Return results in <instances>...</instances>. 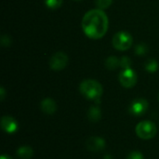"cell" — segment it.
<instances>
[{
    "mask_svg": "<svg viewBox=\"0 0 159 159\" xmlns=\"http://www.w3.org/2000/svg\"><path fill=\"white\" fill-rule=\"evenodd\" d=\"M118 80L120 84L122 85V87L126 89H131L136 85L138 76H137L136 72L132 70L131 68L123 69V71H121L119 74Z\"/></svg>",
    "mask_w": 159,
    "mask_h": 159,
    "instance_id": "obj_5",
    "label": "cell"
},
{
    "mask_svg": "<svg viewBox=\"0 0 159 159\" xmlns=\"http://www.w3.org/2000/svg\"><path fill=\"white\" fill-rule=\"evenodd\" d=\"M1 128L2 129L8 134L15 133L19 129V124L17 120L11 116H4L1 118Z\"/></svg>",
    "mask_w": 159,
    "mask_h": 159,
    "instance_id": "obj_8",
    "label": "cell"
},
{
    "mask_svg": "<svg viewBox=\"0 0 159 159\" xmlns=\"http://www.w3.org/2000/svg\"><path fill=\"white\" fill-rule=\"evenodd\" d=\"M45 5L49 9H58L62 5V0H45Z\"/></svg>",
    "mask_w": 159,
    "mask_h": 159,
    "instance_id": "obj_16",
    "label": "cell"
},
{
    "mask_svg": "<svg viewBox=\"0 0 159 159\" xmlns=\"http://www.w3.org/2000/svg\"><path fill=\"white\" fill-rule=\"evenodd\" d=\"M133 38L132 35L126 32V31H119L117 32L112 39L113 47L120 51H125L129 49L132 47Z\"/></svg>",
    "mask_w": 159,
    "mask_h": 159,
    "instance_id": "obj_3",
    "label": "cell"
},
{
    "mask_svg": "<svg viewBox=\"0 0 159 159\" xmlns=\"http://www.w3.org/2000/svg\"><path fill=\"white\" fill-rule=\"evenodd\" d=\"M103 159H113L112 158V157H110V156H105Z\"/></svg>",
    "mask_w": 159,
    "mask_h": 159,
    "instance_id": "obj_23",
    "label": "cell"
},
{
    "mask_svg": "<svg viewBox=\"0 0 159 159\" xmlns=\"http://www.w3.org/2000/svg\"><path fill=\"white\" fill-rule=\"evenodd\" d=\"M132 61L129 57L128 56H122L120 58V67L123 69H129L131 67Z\"/></svg>",
    "mask_w": 159,
    "mask_h": 159,
    "instance_id": "obj_17",
    "label": "cell"
},
{
    "mask_svg": "<svg viewBox=\"0 0 159 159\" xmlns=\"http://www.w3.org/2000/svg\"><path fill=\"white\" fill-rule=\"evenodd\" d=\"M104 64L108 70H116L117 67H120V59L116 56H109L105 60Z\"/></svg>",
    "mask_w": 159,
    "mask_h": 159,
    "instance_id": "obj_13",
    "label": "cell"
},
{
    "mask_svg": "<svg viewBox=\"0 0 159 159\" xmlns=\"http://www.w3.org/2000/svg\"><path fill=\"white\" fill-rule=\"evenodd\" d=\"M80 93L88 100L97 101L100 102V99L103 93L102 86L100 82L94 79H85L79 85Z\"/></svg>",
    "mask_w": 159,
    "mask_h": 159,
    "instance_id": "obj_2",
    "label": "cell"
},
{
    "mask_svg": "<svg viewBox=\"0 0 159 159\" xmlns=\"http://www.w3.org/2000/svg\"><path fill=\"white\" fill-rule=\"evenodd\" d=\"M135 131L139 138L143 140H150L157 135V129L154 122L149 120H144L138 123Z\"/></svg>",
    "mask_w": 159,
    "mask_h": 159,
    "instance_id": "obj_4",
    "label": "cell"
},
{
    "mask_svg": "<svg viewBox=\"0 0 159 159\" xmlns=\"http://www.w3.org/2000/svg\"><path fill=\"white\" fill-rule=\"evenodd\" d=\"M105 141L102 137H90L86 142V146L90 152H101L105 148Z\"/></svg>",
    "mask_w": 159,
    "mask_h": 159,
    "instance_id": "obj_9",
    "label": "cell"
},
{
    "mask_svg": "<svg viewBox=\"0 0 159 159\" xmlns=\"http://www.w3.org/2000/svg\"><path fill=\"white\" fill-rule=\"evenodd\" d=\"M148 107H149V103L145 99L138 98V99H135L130 103L129 113L135 116H140L146 113V111L148 110Z\"/></svg>",
    "mask_w": 159,
    "mask_h": 159,
    "instance_id": "obj_7",
    "label": "cell"
},
{
    "mask_svg": "<svg viewBox=\"0 0 159 159\" xmlns=\"http://www.w3.org/2000/svg\"><path fill=\"white\" fill-rule=\"evenodd\" d=\"M0 42H1L2 47L7 48V47H9V46L11 45L12 40H11V37H10L9 35H7V34H3V35L1 36Z\"/></svg>",
    "mask_w": 159,
    "mask_h": 159,
    "instance_id": "obj_19",
    "label": "cell"
},
{
    "mask_svg": "<svg viewBox=\"0 0 159 159\" xmlns=\"http://www.w3.org/2000/svg\"><path fill=\"white\" fill-rule=\"evenodd\" d=\"M16 154H17V157L20 159H31L34 155V151H33L32 147H30L28 145H23V146H20L17 150Z\"/></svg>",
    "mask_w": 159,
    "mask_h": 159,
    "instance_id": "obj_12",
    "label": "cell"
},
{
    "mask_svg": "<svg viewBox=\"0 0 159 159\" xmlns=\"http://www.w3.org/2000/svg\"><path fill=\"white\" fill-rule=\"evenodd\" d=\"M95 3H96V6L98 7V8L103 10V9L108 8L112 5L113 0H95Z\"/></svg>",
    "mask_w": 159,
    "mask_h": 159,
    "instance_id": "obj_18",
    "label": "cell"
},
{
    "mask_svg": "<svg viewBox=\"0 0 159 159\" xmlns=\"http://www.w3.org/2000/svg\"><path fill=\"white\" fill-rule=\"evenodd\" d=\"M84 34L90 39H101L108 31L109 20L106 13L100 8L88 11L81 22Z\"/></svg>",
    "mask_w": 159,
    "mask_h": 159,
    "instance_id": "obj_1",
    "label": "cell"
},
{
    "mask_svg": "<svg viewBox=\"0 0 159 159\" xmlns=\"http://www.w3.org/2000/svg\"><path fill=\"white\" fill-rule=\"evenodd\" d=\"M41 110L47 115H52L57 110V104L55 101L51 98H46L41 102Z\"/></svg>",
    "mask_w": 159,
    "mask_h": 159,
    "instance_id": "obj_10",
    "label": "cell"
},
{
    "mask_svg": "<svg viewBox=\"0 0 159 159\" xmlns=\"http://www.w3.org/2000/svg\"><path fill=\"white\" fill-rule=\"evenodd\" d=\"M149 48L145 43H139L138 45L135 46V53L139 56L145 55L148 51Z\"/></svg>",
    "mask_w": 159,
    "mask_h": 159,
    "instance_id": "obj_15",
    "label": "cell"
},
{
    "mask_svg": "<svg viewBox=\"0 0 159 159\" xmlns=\"http://www.w3.org/2000/svg\"><path fill=\"white\" fill-rule=\"evenodd\" d=\"M0 159H12V157H9V156H7V155H2Z\"/></svg>",
    "mask_w": 159,
    "mask_h": 159,
    "instance_id": "obj_22",
    "label": "cell"
},
{
    "mask_svg": "<svg viewBox=\"0 0 159 159\" xmlns=\"http://www.w3.org/2000/svg\"><path fill=\"white\" fill-rule=\"evenodd\" d=\"M158 62L155 59H149L144 63V68L148 73H156L158 70Z\"/></svg>",
    "mask_w": 159,
    "mask_h": 159,
    "instance_id": "obj_14",
    "label": "cell"
},
{
    "mask_svg": "<svg viewBox=\"0 0 159 159\" xmlns=\"http://www.w3.org/2000/svg\"><path fill=\"white\" fill-rule=\"evenodd\" d=\"M88 118L93 123L100 121V119L102 118V111L98 105H93L89 109Z\"/></svg>",
    "mask_w": 159,
    "mask_h": 159,
    "instance_id": "obj_11",
    "label": "cell"
},
{
    "mask_svg": "<svg viewBox=\"0 0 159 159\" xmlns=\"http://www.w3.org/2000/svg\"><path fill=\"white\" fill-rule=\"evenodd\" d=\"M75 1H82V0H75Z\"/></svg>",
    "mask_w": 159,
    "mask_h": 159,
    "instance_id": "obj_24",
    "label": "cell"
},
{
    "mask_svg": "<svg viewBox=\"0 0 159 159\" xmlns=\"http://www.w3.org/2000/svg\"><path fill=\"white\" fill-rule=\"evenodd\" d=\"M158 100H159V94H158Z\"/></svg>",
    "mask_w": 159,
    "mask_h": 159,
    "instance_id": "obj_25",
    "label": "cell"
},
{
    "mask_svg": "<svg viewBox=\"0 0 159 159\" xmlns=\"http://www.w3.org/2000/svg\"><path fill=\"white\" fill-rule=\"evenodd\" d=\"M127 159H144V157H143V155L141 152L133 151V152H130L129 154Z\"/></svg>",
    "mask_w": 159,
    "mask_h": 159,
    "instance_id": "obj_20",
    "label": "cell"
},
{
    "mask_svg": "<svg viewBox=\"0 0 159 159\" xmlns=\"http://www.w3.org/2000/svg\"><path fill=\"white\" fill-rule=\"evenodd\" d=\"M68 55L63 51L55 52L49 60V67L54 71H61L68 64Z\"/></svg>",
    "mask_w": 159,
    "mask_h": 159,
    "instance_id": "obj_6",
    "label": "cell"
},
{
    "mask_svg": "<svg viewBox=\"0 0 159 159\" xmlns=\"http://www.w3.org/2000/svg\"><path fill=\"white\" fill-rule=\"evenodd\" d=\"M5 96H6V91H5V89L3 87H1L0 89V100L3 102L4 99H5Z\"/></svg>",
    "mask_w": 159,
    "mask_h": 159,
    "instance_id": "obj_21",
    "label": "cell"
}]
</instances>
